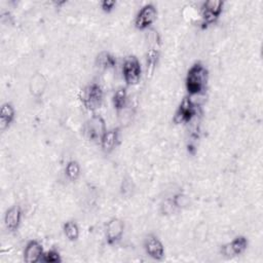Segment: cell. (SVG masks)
<instances>
[{"mask_svg": "<svg viewBox=\"0 0 263 263\" xmlns=\"http://www.w3.org/2000/svg\"><path fill=\"white\" fill-rule=\"evenodd\" d=\"M223 1L220 0H208L204 1L200 7L201 24L203 27L213 24L218 20L223 9Z\"/></svg>", "mask_w": 263, "mask_h": 263, "instance_id": "cell-6", "label": "cell"}, {"mask_svg": "<svg viewBox=\"0 0 263 263\" xmlns=\"http://www.w3.org/2000/svg\"><path fill=\"white\" fill-rule=\"evenodd\" d=\"M22 217H23V212L20 205L14 204L10 206L5 212V215H4V225L6 229L11 232L15 231L21 225Z\"/></svg>", "mask_w": 263, "mask_h": 263, "instance_id": "cell-13", "label": "cell"}, {"mask_svg": "<svg viewBox=\"0 0 263 263\" xmlns=\"http://www.w3.org/2000/svg\"><path fill=\"white\" fill-rule=\"evenodd\" d=\"M79 99L83 105V107L91 112H95L98 110L104 100V91L100 84L92 82L87 84L83 87V89L80 91Z\"/></svg>", "mask_w": 263, "mask_h": 263, "instance_id": "cell-2", "label": "cell"}, {"mask_svg": "<svg viewBox=\"0 0 263 263\" xmlns=\"http://www.w3.org/2000/svg\"><path fill=\"white\" fill-rule=\"evenodd\" d=\"M157 10L153 4L144 5L138 12L135 18V26L139 30H145L149 28L156 20Z\"/></svg>", "mask_w": 263, "mask_h": 263, "instance_id": "cell-9", "label": "cell"}, {"mask_svg": "<svg viewBox=\"0 0 263 263\" xmlns=\"http://www.w3.org/2000/svg\"><path fill=\"white\" fill-rule=\"evenodd\" d=\"M63 231L65 236L71 241H75L79 237V227L74 221L65 222L63 225Z\"/></svg>", "mask_w": 263, "mask_h": 263, "instance_id": "cell-19", "label": "cell"}, {"mask_svg": "<svg viewBox=\"0 0 263 263\" xmlns=\"http://www.w3.org/2000/svg\"><path fill=\"white\" fill-rule=\"evenodd\" d=\"M208 78L209 72L206 68L201 63L193 64L189 68L185 79V86L187 92L190 96H196L201 93L206 86Z\"/></svg>", "mask_w": 263, "mask_h": 263, "instance_id": "cell-1", "label": "cell"}, {"mask_svg": "<svg viewBox=\"0 0 263 263\" xmlns=\"http://www.w3.org/2000/svg\"><path fill=\"white\" fill-rule=\"evenodd\" d=\"M44 251L42 245L37 240H30L27 242L24 250V261L27 263H36L42 260Z\"/></svg>", "mask_w": 263, "mask_h": 263, "instance_id": "cell-12", "label": "cell"}, {"mask_svg": "<svg viewBox=\"0 0 263 263\" xmlns=\"http://www.w3.org/2000/svg\"><path fill=\"white\" fill-rule=\"evenodd\" d=\"M172 200H173V203L176 209L185 208L189 203V198L184 193H177L176 195H174Z\"/></svg>", "mask_w": 263, "mask_h": 263, "instance_id": "cell-22", "label": "cell"}, {"mask_svg": "<svg viewBox=\"0 0 263 263\" xmlns=\"http://www.w3.org/2000/svg\"><path fill=\"white\" fill-rule=\"evenodd\" d=\"M107 130L106 122L101 115L95 114L90 118H88L82 128L83 136L86 140L90 142L100 143L102 137Z\"/></svg>", "mask_w": 263, "mask_h": 263, "instance_id": "cell-3", "label": "cell"}, {"mask_svg": "<svg viewBox=\"0 0 263 263\" xmlns=\"http://www.w3.org/2000/svg\"><path fill=\"white\" fill-rule=\"evenodd\" d=\"M115 4H116V2L113 1V0H104V1H102V3H101V7H102V9H103L104 11L109 12V11H111V10L114 8Z\"/></svg>", "mask_w": 263, "mask_h": 263, "instance_id": "cell-23", "label": "cell"}, {"mask_svg": "<svg viewBox=\"0 0 263 263\" xmlns=\"http://www.w3.org/2000/svg\"><path fill=\"white\" fill-rule=\"evenodd\" d=\"M248 247V239L245 236H236L230 242L224 245L221 248V253L227 258L235 257L242 254Z\"/></svg>", "mask_w": 263, "mask_h": 263, "instance_id": "cell-11", "label": "cell"}, {"mask_svg": "<svg viewBox=\"0 0 263 263\" xmlns=\"http://www.w3.org/2000/svg\"><path fill=\"white\" fill-rule=\"evenodd\" d=\"M47 81L41 73H35L29 81L30 93L35 98H40L46 88Z\"/></svg>", "mask_w": 263, "mask_h": 263, "instance_id": "cell-15", "label": "cell"}, {"mask_svg": "<svg viewBox=\"0 0 263 263\" xmlns=\"http://www.w3.org/2000/svg\"><path fill=\"white\" fill-rule=\"evenodd\" d=\"M196 114V107L190 98H184L174 115V122L177 124L188 123Z\"/></svg>", "mask_w": 263, "mask_h": 263, "instance_id": "cell-8", "label": "cell"}, {"mask_svg": "<svg viewBox=\"0 0 263 263\" xmlns=\"http://www.w3.org/2000/svg\"><path fill=\"white\" fill-rule=\"evenodd\" d=\"M142 75V66L139 59L135 55H128L122 64V76L126 85H136Z\"/></svg>", "mask_w": 263, "mask_h": 263, "instance_id": "cell-4", "label": "cell"}, {"mask_svg": "<svg viewBox=\"0 0 263 263\" xmlns=\"http://www.w3.org/2000/svg\"><path fill=\"white\" fill-rule=\"evenodd\" d=\"M118 139H119V128L118 127L107 129L100 142L102 150L105 153H110L116 147V145L118 143Z\"/></svg>", "mask_w": 263, "mask_h": 263, "instance_id": "cell-14", "label": "cell"}, {"mask_svg": "<svg viewBox=\"0 0 263 263\" xmlns=\"http://www.w3.org/2000/svg\"><path fill=\"white\" fill-rule=\"evenodd\" d=\"M127 91L126 88L121 86L118 87L112 96V104L117 112L122 111L127 106Z\"/></svg>", "mask_w": 263, "mask_h": 263, "instance_id": "cell-17", "label": "cell"}, {"mask_svg": "<svg viewBox=\"0 0 263 263\" xmlns=\"http://www.w3.org/2000/svg\"><path fill=\"white\" fill-rule=\"evenodd\" d=\"M65 175L70 181H76L80 176V165L76 160H70L65 167Z\"/></svg>", "mask_w": 263, "mask_h": 263, "instance_id": "cell-20", "label": "cell"}, {"mask_svg": "<svg viewBox=\"0 0 263 263\" xmlns=\"http://www.w3.org/2000/svg\"><path fill=\"white\" fill-rule=\"evenodd\" d=\"M160 42L159 36L156 31L152 30L148 36V49L146 51V70L147 76H151L155 70V67L159 58Z\"/></svg>", "mask_w": 263, "mask_h": 263, "instance_id": "cell-5", "label": "cell"}, {"mask_svg": "<svg viewBox=\"0 0 263 263\" xmlns=\"http://www.w3.org/2000/svg\"><path fill=\"white\" fill-rule=\"evenodd\" d=\"M144 249L149 257L160 261L164 257V247L161 240L154 234H148L144 239Z\"/></svg>", "mask_w": 263, "mask_h": 263, "instance_id": "cell-10", "label": "cell"}, {"mask_svg": "<svg viewBox=\"0 0 263 263\" xmlns=\"http://www.w3.org/2000/svg\"><path fill=\"white\" fill-rule=\"evenodd\" d=\"M115 65H116V59L114 58V55H112L108 51H102L96 58V66L99 69L107 70L115 67Z\"/></svg>", "mask_w": 263, "mask_h": 263, "instance_id": "cell-18", "label": "cell"}, {"mask_svg": "<svg viewBox=\"0 0 263 263\" xmlns=\"http://www.w3.org/2000/svg\"><path fill=\"white\" fill-rule=\"evenodd\" d=\"M124 232V223L119 218H111L105 225V237L108 245L117 243Z\"/></svg>", "mask_w": 263, "mask_h": 263, "instance_id": "cell-7", "label": "cell"}, {"mask_svg": "<svg viewBox=\"0 0 263 263\" xmlns=\"http://www.w3.org/2000/svg\"><path fill=\"white\" fill-rule=\"evenodd\" d=\"M14 117L15 110L13 106L8 102L3 103L0 108V129L2 132L6 130L12 123Z\"/></svg>", "mask_w": 263, "mask_h": 263, "instance_id": "cell-16", "label": "cell"}, {"mask_svg": "<svg viewBox=\"0 0 263 263\" xmlns=\"http://www.w3.org/2000/svg\"><path fill=\"white\" fill-rule=\"evenodd\" d=\"M61 255L58 251L55 250H49L47 252H44L43 257L41 262H45V263H58L61 262Z\"/></svg>", "mask_w": 263, "mask_h": 263, "instance_id": "cell-21", "label": "cell"}]
</instances>
